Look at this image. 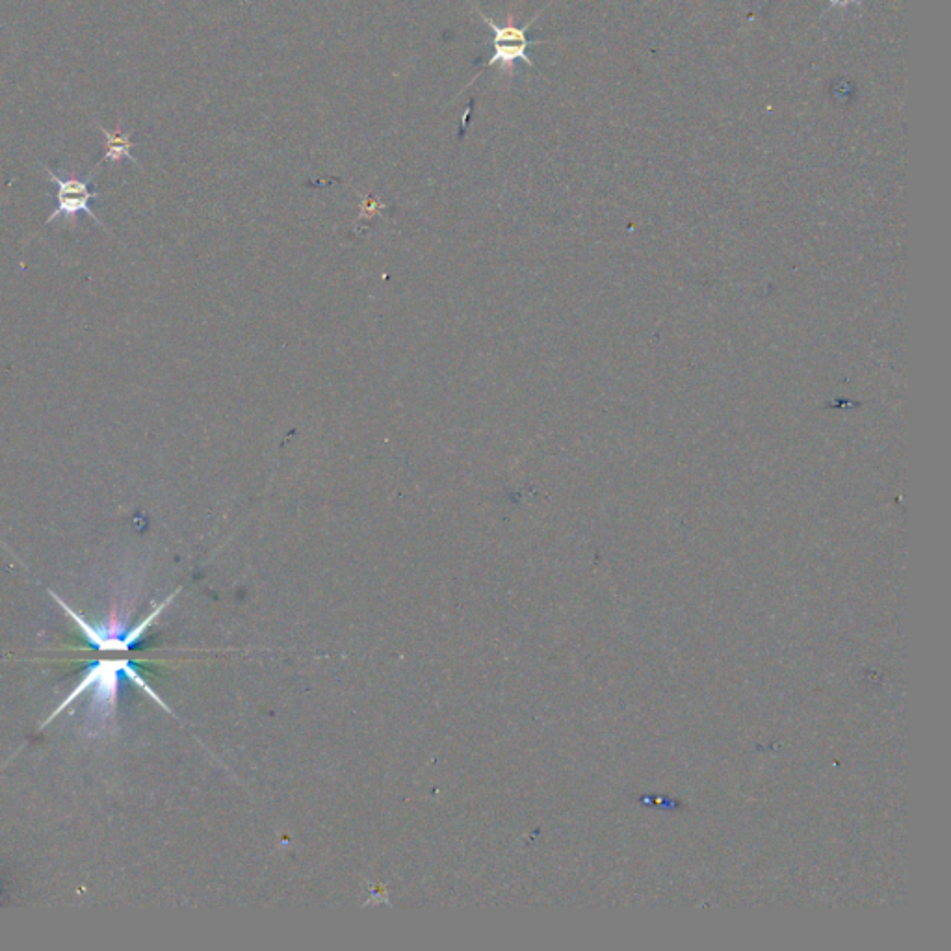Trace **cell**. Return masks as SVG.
<instances>
[{"mask_svg": "<svg viewBox=\"0 0 951 951\" xmlns=\"http://www.w3.org/2000/svg\"><path fill=\"white\" fill-rule=\"evenodd\" d=\"M43 170L47 171L51 181L56 184V209L45 220V223L54 222L56 218H66L69 222H75L77 214L82 212V214L90 216L97 225L105 227V223L95 216L92 205H90L93 197L99 196L97 192H92V188H90L92 177H86V179H79L75 175L62 177V175L54 173L53 170H49L45 166H43Z\"/></svg>", "mask_w": 951, "mask_h": 951, "instance_id": "7a4b0ae2", "label": "cell"}, {"mask_svg": "<svg viewBox=\"0 0 951 951\" xmlns=\"http://www.w3.org/2000/svg\"><path fill=\"white\" fill-rule=\"evenodd\" d=\"M51 595H53V599L56 600V602H58V604H60L64 610H66L67 615H69V617H71V619H73V621L79 625V628L82 630V632H84L86 639L92 643L93 647H97L99 651H129L132 645H134L138 639L142 638L145 628L151 625V621L155 619V615L158 613L157 610V612L153 613V615H149L142 625L132 628L131 632L127 634V632H123V630H121V626L118 625H108L101 626V628H93L92 625H88V623H86V621L80 617L79 613L73 612V610L67 606L66 602L60 599L56 593H51Z\"/></svg>", "mask_w": 951, "mask_h": 951, "instance_id": "3957f363", "label": "cell"}, {"mask_svg": "<svg viewBox=\"0 0 951 951\" xmlns=\"http://www.w3.org/2000/svg\"><path fill=\"white\" fill-rule=\"evenodd\" d=\"M99 131L103 132L105 136V155L99 160L97 168L103 164V162H121L123 158L131 160V162H138L136 157L132 155V149H134V142L129 138V134L121 131V123H118L116 131L110 132L105 127H99Z\"/></svg>", "mask_w": 951, "mask_h": 951, "instance_id": "8992f818", "label": "cell"}, {"mask_svg": "<svg viewBox=\"0 0 951 951\" xmlns=\"http://www.w3.org/2000/svg\"><path fill=\"white\" fill-rule=\"evenodd\" d=\"M493 56L483 64V67L498 66L506 73H513L515 64L522 62L526 66H534V62L528 56V43H493Z\"/></svg>", "mask_w": 951, "mask_h": 951, "instance_id": "277c9868", "label": "cell"}, {"mask_svg": "<svg viewBox=\"0 0 951 951\" xmlns=\"http://www.w3.org/2000/svg\"><path fill=\"white\" fill-rule=\"evenodd\" d=\"M121 675H125L132 682H136L140 688H144L147 693H151L157 699V695L145 684L144 678L136 673V667L131 662H127V660H103V662H99V664L88 669L86 677L82 678L79 686L67 695L66 701L54 710L53 716L47 719V723H51L54 717L58 716L60 712H64L69 704L75 703L82 693L93 690L90 725L95 723L99 729H103V727H106V721L112 719L116 714L119 677Z\"/></svg>", "mask_w": 951, "mask_h": 951, "instance_id": "6da1fadb", "label": "cell"}, {"mask_svg": "<svg viewBox=\"0 0 951 951\" xmlns=\"http://www.w3.org/2000/svg\"><path fill=\"white\" fill-rule=\"evenodd\" d=\"M470 6L476 10V14L482 17L483 23H487L489 28H491V32H493V36H495V38H493V43H528V45H539V43H545V41L530 40V38H528V28L534 25L535 19H537L539 15H535L534 19H532V21H528V23H526V25H524L522 28L515 27L511 17H509L508 25L500 27V25H496L495 21H493L491 17H487V15L483 14L482 10H480L478 6H474L472 2H470Z\"/></svg>", "mask_w": 951, "mask_h": 951, "instance_id": "5b68a950", "label": "cell"}]
</instances>
